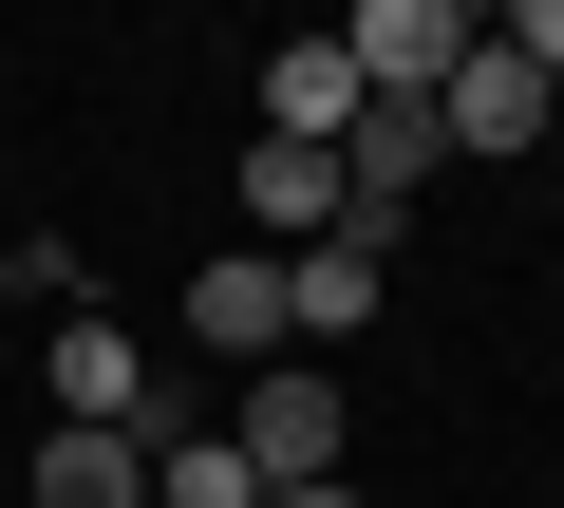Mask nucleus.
Instances as JSON below:
<instances>
[{
    "mask_svg": "<svg viewBox=\"0 0 564 508\" xmlns=\"http://www.w3.org/2000/svg\"><path fill=\"white\" fill-rule=\"evenodd\" d=\"M226 452H245L263 489H321V471H339V377H321V358H263L245 414H226Z\"/></svg>",
    "mask_w": 564,
    "mask_h": 508,
    "instance_id": "obj_1",
    "label": "nucleus"
},
{
    "mask_svg": "<svg viewBox=\"0 0 564 508\" xmlns=\"http://www.w3.org/2000/svg\"><path fill=\"white\" fill-rule=\"evenodd\" d=\"M39 377H57V433H151V396H170V377H151V339H132V321H95V302L39 339Z\"/></svg>",
    "mask_w": 564,
    "mask_h": 508,
    "instance_id": "obj_2",
    "label": "nucleus"
},
{
    "mask_svg": "<svg viewBox=\"0 0 564 508\" xmlns=\"http://www.w3.org/2000/svg\"><path fill=\"white\" fill-rule=\"evenodd\" d=\"M489 20H452V0H358L339 20V57H358V95H452V57H470Z\"/></svg>",
    "mask_w": 564,
    "mask_h": 508,
    "instance_id": "obj_3",
    "label": "nucleus"
},
{
    "mask_svg": "<svg viewBox=\"0 0 564 508\" xmlns=\"http://www.w3.org/2000/svg\"><path fill=\"white\" fill-rule=\"evenodd\" d=\"M545 114H564V95H545L508 39H470V57H452V95H433V132H452V151H489V170H508V151H545Z\"/></svg>",
    "mask_w": 564,
    "mask_h": 508,
    "instance_id": "obj_4",
    "label": "nucleus"
},
{
    "mask_svg": "<svg viewBox=\"0 0 564 508\" xmlns=\"http://www.w3.org/2000/svg\"><path fill=\"white\" fill-rule=\"evenodd\" d=\"M263 132H282V151H339V132H358V57H339V39H282V57H263Z\"/></svg>",
    "mask_w": 564,
    "mask_h": 508,
    "instance_id": "obj_5",
    "label": "nucleus"
},
{
    "mask_svg": "<svg viewBox=\"0 0 564 508\" xmlns=\"http://www.w3.org/2000/svg\"><path fill=\"white\" fill-rule=\"evenodd\" d=\"M188 339L207 358H282V264H263V245H226V264L188 283Z\"/></svg>",
    "mask_w": 564,
    "mask_h": 508,
    "instance_id": "obj_6",
    "label": "nucleus"
},
{
    "mask_svg": "<svg viewBox=\"0 0 564 508\" xmlns=\"http://www.w3.org/2000/svg\"><path fill=\"white\" fill-rule=\"evenodd\" d=\"M358 321H377V245H302V264H282V339H321V358H339Z\"/></svg>",
    "mask_w": 564,
    "mask_h": 508,
    "instance_id": "obj_7",
    "label": "nucleus"
},
{
    "mask_svg": "<svg viewBox=\"0 0 564 508\" xmlns=\"http://www.w3.org/2000/svg\"><path fill=\"white\" fill-rule=\"evenodd\" d=\"M20 508H151V452L132 433H39V489Z\"/></svg>",
    "mask_w": 564,
    "mask_h": 508,
    "instance_id": "obj_8",
    "label": "nucleus"
},
{
    "mask_svg": "<svg viewBox=\"0 0 564 508\" xmlns=\"http://www.w3.org/2000/svg\"><path fill=\"white\" fill-rule=\"evenodd\" d=\"M0 302H20V321H76V302H95V264H76V245H57V226H39V245H20V264H0Z\"/></svg>",
    "mask_w": 564,
    "mask_h": 508,
    "instance_id": "obj_9",
    "label": "nucleus"
},
{
    "mask_svg": "<svg viewBox=\"0 0 564 508\" xmlns=\"http://www.w3.org/2000/svg\"><path fill=\"white\" fill-rule=\"evenodd\" d=\"M489 39H508V57H527V76L564 95V0H508V20H489Z\"/></svg>",
    "mask_w": 564,
    "mask_h": 508,
    "instance_id": "obj_10",
    "label": "nucleus"
},
{
    "mask_svg": "<svg viewBox=\"0 0 564 508\" xmlns=\"http://www.w3.org/2000/svg\"><path fill=\"white\" fill-rule=\"evenodd\" d=\"M263 508H358V489H339V471H321V489H263Z\"/></svg>",
    "mask_w": 564,
    "mask_h": 508,
    "instance_id": "obj_11",
    "label": "nucleus"
}]
</instances>
